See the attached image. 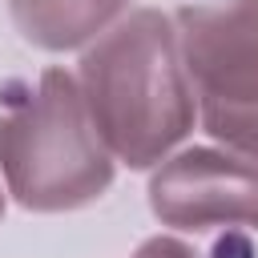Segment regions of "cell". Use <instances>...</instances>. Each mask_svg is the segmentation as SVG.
<instances>
[{
	"instance_id": "obj_2",
	"label": "cell",
	"mask_w": 258,
	"mask_h": 258,
	"mask_svg": "<svg viewBox=\"0 0 258 258\" xmlns=\"http://www.w3.org/2000/svg\"><path fill=\"white\" fill-rule=\"evenodd\" d=\"M113 161L73 73L44 69L36 85L12 81L4 89L0 173L24 210L64 214L93 206L113 185Z\"/></svg>"
},
{
	"instance_id": "obj_3",
	"label": "cell",
	"mask_w": 258,
	"mask_h": 258,
	"mask_svg": "<svg viewBox=\"0 0 258 258\" xmlns=\"http://www.w3.org/2000/svg\"><path fill=\"white\" fill-rule=\"evenodd\" d=\"M173 24L206 133L258 157V0L185 4Z\"/></svg>"
},
{
	"instance_id": "obj_6",
	"label": "cell",
	"mask_w": 258,
	"mask_h": 258,
	"mask_svg": "<svg viewBox=\"0 0 258 258\" xmlns=\"http://www.w3.org/2000/svg\"><path fill=\"white\" fill-rule=\"evenodd\" d=\"M133 258H258V254H254L250 238H242L238 230H226V234L214 238L210 246H189V242H181V238L157 234V238L141 242Z\"/></svg>"
},
{
	"instance_id": "obj_4",
	"label": "cell",
	"mask_w": 258,
	"mask_h": 258,
	"mask_svg": "<svg viewBox=\"0 0 258 258\" xmlns=\"http://www.w3.org/2000/svg\"><path fill=\"white\" fill-rule=\"evenodd\" d=\"M149 210L173 230H258V157L185 149L149 177Z\"/></svg>"
},
{
	"instance_id": "obj_1",
	"label": "cell",
	"mask_w": 258,
	"mask_h": 258,
	"mask_svg": "<svg viewBox=\"0 0 258 258\" xmlns=\"http://www.w3.org/2000/svg\"><path fill=\"white\" fill-rule=\"evenodd\" d=\"M109 153L129 169H149L194 129V89L173 16L137 8L85 48L77 73Z\"/></svg>"
},
{
	"instance_id": "obj_5",
	"label": "cell",
	"mask_w": 258,
	"mask_h": 258,
	"mask_svg": "<svg viewBox=\"0 0 258 258\" xmlns=\"http://www.w3.org/2000/svg\"><path fill=\"white\" fill-rule=\"evenodd\" d=\"M12 24L36 48L64 52L97 40L121 20L129 0H8Z\"/></svg>"
},
{
	"instance_id": "obj_7",
	"label": "cell",
	"mask_w": 258,
	"mask_h": 258,
	"mask_svg": "<svg viewBox=\"0 0 258 258\" xmlns=\"http://www.w3.org/2000/svg\"><path fill=\"white\" fill-rule=\"evenodd\" d=\"M0 218H4V194H0Z\"/></svg>"
}]
</instances>
